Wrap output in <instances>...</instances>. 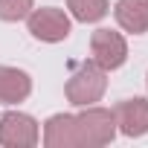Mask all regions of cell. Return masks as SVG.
Segmentation results:
<instances>
[{
  "instance_id": "cell-1",
  "label": "cell",
  "mask_w": 148,
  "mask_h": 148,
  "mask_svg": "<svg viewBox=\"0 0 148 148\" xmlns=\"http://www.w3.org/2000/svg\"><path fill=\"white\" fill-rule=\"evenodd\" d=\"M108 90V70H102L93 58L82 61L76 70L70 73V79L64 84V96L73 108H87L96 105Z\"/></svg>"
},
{
  "instance_id": "cell-2",
  "label": "cell",
  "mask_w": 148,
  "mask_h": 148,
  "mask_svg": "<svg viewBox=\"0 0 148 148\" xmlns=\"http://www.w3.org/2000/svg\"><path fill=\"white\" fill-rule=\"evenodd\" d=\"M26 26H29V35L44 41V44H58L64 38H70V29H73V21L64 9H55V6H44V9H32L26 15Z\"/></svg>"
},
{
  "instance_id": "cell-3",
  "label": "cell",
  "mask_w": 148,
  "mask_h": 148,
  "mask_svg": "<svg viewBox=\"0 0 148 148\" xmlns=\"http://www.w3.org/2000/svg\"><path fill=\"white\" fill-rule=\"evenodd\" d=\"M44 145L47 148H87L84 125L79 113H55L44 122Z\"/></svg>"
},
{
  "instance_id": "cell-4",
  "label": "cell",
  "mask_w": 148,
  "mask_h": 148,
  "mask_svg": "<svg viewBox=\"0 0 148 148\" xmlns=\"http://www.w3.org/2000/svg\"><path fill=\"white\" fill-rule=\"evenodd\" d=\"M41 139V128L35 122V116L21 113V110H9L0 116V145L3 148H32Z\"/></svg>"
},
{
  "instance_id": "cell-5",
  "label": "cell",
  "mask_w": 148,
  "mask_h": 148,
  "mask_svg": "<svg viewBox=\"0 0 148 148\" xmlns=\"http://www.w3.org/2000/svg\"><path fill=\"white\" fill-rule=\"evenodd\" d=\"M90 55L102 70H119L128 61V41L116 29H96L90 35Z\"/></svg>"
},
{
  "instance_id": "cell-6",
  "label": "cell",
  "mask_w": 148,
  "mask_h": 148,
  "mask_svg": "<svg viewBox=\"0 0 148 148\" xmlns=\"http://www.w3.org/2000/svg\"><path fill=\"white\" fill-rule=\"evenodd\" d=\"M79 119H82V125H84V142H87V148H102V145L113 142V136H116L113 110L87 105V108L79 113Z\"/></svg>"
},
{
  "instance_id": "cell-7",
  "label": "cell",
  "mask_w": 148,
  "mask_h": 148,
  "mask_svg": "<svg viewBox=\"0 0 148 148\" xmlns=\"http://www.w3.org/2000/svg\"><path fill=\"white\" fill-rule=\"evenodd\" d=\"M113 119H116V131L125 136H145L148 134V99L134 96V99H122L113 108Z\"/></svg>"
},
{
  "instance_id": "cell-8",
  "label": "cell",
  "mask_w": 148,
  "mask_h": 148,
  "mask_svg": "<svg viewBox=\"0 0 148 148\" xmlns=\"http://www.w3.org/2000/svg\"><path fill=\"white\" fill-rule=\"evenodd\" d=\"M29 93H32L29 73L0 64V105H21L29 99Z\"/></svg>"
},
{
  "instance_id": "cell-9",
  "label": "cell",
  "mask_w": 148,
  "mask_h": 148,
  "mask_svg": "<svg viewBox=\"0 0 148 148\" xmlns=\"http://www.w3.org/2000/svg\"><path fill=\"white\" fill-rule=\"evenodd\" d=\"M113 18L125 32L145 35L148 32V0H116Z\"/></svg>"
},
{
  "instance_id": "cell-10",
  "label": "cell",
  "mask_w": 148,
  "mask_h": 148,
  "mask_svg": "<svg viewBox=\"0 0 148 148\" xmlns=\"http://www.w3.org/2000/svg\"><path fill=\"white\" fill-rule=\"evenodd\" d=\"M67 9L82 23H96L110 12V3L108 0H67Z\"/></svg>"
},
{
  "instance_id": "cell-11",
  "label": "cell",
  "mask_w": 148,
  "mask_h": 148,
  "mask_svg": "<svg viewBox=\"0 0 148 148\" xmlns=\"http://www.w3.org/2000/svg\"><path fill=\"white\" fill-rule=\"evenodd\" d=\"M32 9H35V0H0V21H6V23L26 21Z\"/></svg>"
}]
</instances>
